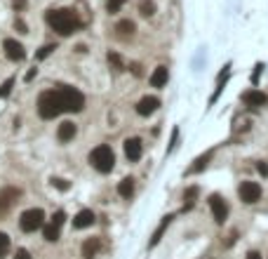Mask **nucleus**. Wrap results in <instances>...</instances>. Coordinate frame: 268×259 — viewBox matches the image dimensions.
Returning <instances> with one entry per match:
<instances>
[{
	"label": "nucleus",
	"mask_w": 268,
	"mask_h": 259,
	"mask_svg": "<svg viewBox=\"0 0 268 259\" xmlns=\"http://www.w3.org/2000/svg\"><path fill=\"white\" fill-rule=\"evenodd\" d=\"M47 24L55 29L59 36H71L83 26V21L78 19V14L71 12V10H47L45 14Z\"/></svg>",
	"instance_id": "1"
},
{
	"label": "nucleus",
	"mask_w": 268,
	"mask_h": 259,
	"mask_svg": "<svg viewBox=\"0 0 268 259\" xmlns=\"http://www.w3.org/2000/svg\"><path fill=\"white\" fill-rule=\"evenodd\" d=\"M57 94H59V101H61V109L68 113H80L85 109V94L75 90V87H68V85H59L55 87Z\"/></svg>",
	"instance_id": "2"
},
{
	"label": "nucleus",
	"mask_w": 268,
	"mask_h": 259,
	"mask_svg": "<svg viewBox=\"0 0 268 259\" xmlns=\"http://www.w3.org/2000/svg\"><path fill=\"white\" fill-rule=\"evenodd\" d=\"M90 163H92V167H94L97 172L106 174V172L113 170V165H116V153H113V148H111V146L99 144V146L90 153Z\"/></svg>",
	"instance_id": "3"
},
{
	"label": "nucleus",
	"mask_w": 268,
	"mask_h": 259,
	"mask_svg": "<svg viewBox=\"0 0 268 259\" xmlns=\"http://www.w3.org/2000/svg\"><path fill=\"white\" fill-rule=\"evenodd\" d=\"M38 113H40V118H45V120H52V118H57L59 113H64L57 90H47V92H43L38 97Z\"/></svg>",
	"instance_id": "4"
},
{
	"label": "nucleus",
	"mask_w": 268,
	"mask_h": 259,
	"mask_svg": "<svg viewBox=\"0 0 268 259\" xmlns=\"http://www.w3.org/2000/svg\"><path fill=\"white\" fill-rule=\"evenodd\" d=\"M19 226H21V231H26V234H33L38 228H43L45 226V212L40 210V208H31V210H26L24 215H21Z\"/></svg>",
	"instance_id": "5"
},
{
	"label": "nucleus",
	"mask_w": 268,
	"mask_h": 259,
	"mask_svg": "<svg viewBox=\"0 0 268 259\" xmlns=\"http://www.w3.org/2000/svg\"><path fill=\"white\" fill-rule=\"evenodd\" d=\"M209 210H212L214 222H217V224H224L226 219H228V203H226L219 193L209 196Z\"/></svg>",
	"instance_id": "6"
},
{
	"label": "nucleus",
	"mask_w": 268,
	"mask_h": 259,
	"mask_svg": "<svg viewBox=\"0 0 268 259\" xmlns=\"http://www.w3.org/2000/svg\"><path fill=\"white\" fill-rule=\"evenodd\" d=\"M238 193H240V200H243V203L252 205V203H256V200L261 198V186L256 184V182H243L240 189H238Z\"/></svg>",
	"instance_id": "7"
},
{
	"label": "nucleus",
	"mask_w": 268,
	"mask_h": 259,
	"mask_svg": "<svg viewBox=\"0 0 268 259\" xmlns=\"http://www.w3.org/2000/svg\"><path fill=\"white\" fill-rule=\"evenodd\" d=\"M3 49H5V55L10 62H24L26 59V49L24 45L14 40V38H5V43H3Z\"/></svg>",
	"instance_id": "8"
},
{
	"label": "nucleus",
	"mask_w": 268,
	"mask_h": 259,
	"mask_svg": "<svg viewBox=\"0 0 268 259\" xmlns=\"http://www.w3.org/2000/svg\"><path fill=\"white\" fill-rule=\"evenodd\" d=\"M19 196H21L19 189H3V191H0V215H5Z\"/></svg>",
	"instance_id": "9"
},
{
	"label": "nucleus",
	"mask_w": 268,
	"mask_h": 259,
	"mask_svg": "<svg viewBox=\"0 0 268 259\" xmlns=\"http://www.w3.org/2000/svg\"><path fill=\"white\" fill-rule=\"evenodd\" d=\"M158 106H160V99L158 97H144L139 104H137V113L146 118V116H151V113L158 111Z\"/></svg>",
	"instance_id": "10"
},
{
	"label": "nucleus",
	"mask_w": 268,
	"mask_h": 259,
	"mask_svg": "<svg viewBox=\"0 0 268 259\" xmlns=\"http://www.w3.org/2000/svg\"><path fill=\"white\" fill-rule=\"evenodd\" d=\"M243 101L247 106H263L268 101V94H263L261 90H256V87H252V90H247V92H243Z\"/></svg>",
	"instance_id": "11"
},
{
	"label": "nucleus",
	"mask_w": 268,
	"mask_h": 259,
	"mask_svg": "<svg viewBox=\"0 0 268 259\" xmlns=\"http://www.w3.org/2000/svg\"><path fill=\"white\" fill-rule=\"evenodd\" d=\"M141 153H144V148H141V139L132 137V139H127V142H125V156H127V161L137 163L141 158Z\"/></svg>",
	"instance_id": "12"
},
{
	"label": "nucleus",
	"mask_w": 268,
	"mask_h": 259,
	"mask_svg": "<svg viewBox=\"0 0 268 259\" xmlns=\"http://www.w3.org/2000/svg\"><path fill=\"white\" fill-rule=\"evenodd\" d=\"M75 132H78V127H75L71 120H64V123L59 125V130H57V139H59L61 144H66L75 137Z\"/></svg>",
	"instance_id": "13"
},
{
	"label": "nucleus",
	"mask_w": 268,
	"mask_h": 259,
	"mask_svg": "<svg viewBox=\"0 0 268 259\" xmlns=\"http://www.w3.org/2000/svg\"><path fill=\"white\" fill-rule=\"evenodd\" d=\"M94 212L92 210H80L78 215L73 217V228H87V226H92L94 224Z\"/></svg>",
	"instance_id": "14"
},
{
	"label": "nucleus",
	"mask_w": 268,
	"mask_h": 259,
	"mask_svg": "<svg viewBox=\"0 0 268 259\" xmlns=\"http://www.w3.org/2000/svg\"><path fill=\"white\" fill-rule=\"evenodd\" d=\"M99 247H101V241H99V238H87V241L83 243V257H85V259L97 257Z\"/></svg>",
	"instance_id": "15"
},
{
	"label": "nucleus",
	"mask_w": 268,
	"mask_h": 259,
	"mask_svg": "<svg viewBox=\"0 0 268 259\" xmlns=\"http://www.w3.org/2000/svg\"><path fill=\"white\" fill-rule=\"evenodd\" d=\"M172 219H174V215H167V217H163V222H160V226L155 228V234H153V238H151V243H148V245L151 247H155L160 243V238H163V234L165 231H167V226H170V222Z\"/></svg>",
	"instance_id": "16"
},
{
	"label": "nucleus",
	"mask_w": 268,
	"mask_h": 259,
	"mask_svg": "<svg viewBox=\"0 0 268 259\" xmlns=\"http://www.w3.org/2000/svg\"><path fill=\"white\" fill-rule=\"evenodd\" d=\"M167 78H170L167 68L158 66L155 71H153V75H151V85H153V87H165V85H167Z\"/></svg>",
	"instance_id": "17"
},
{
	"label": "nucleus",
	"mask_w": 268,
	"mask_h": 259,
	"mask_svg": "<svg viewBox=\"0 0 268 259\" xmlns=\"http://www.w3.org/2000/svg\"><path fill=\"white\" fill-rule=\"evenodd\" d=\"M209 158H212V151H207V153H202L200 158H195L193 161V165L189 167V174H195V172H202L205 167H207V163H209Z\"/></svg>",
	"instance_id": "18"
},
{
	"label": "nucleus",
	"mask_w": 268,
	"mask_h": 259,
	"mask_svg": "<svg viewBox=\"0 0 268 259\" xmlns=\"http://www.w3.org/2000/svg\"><path fill=\"white\" fill-rule=\"evenodd\" d=\"M43 236H45V241H47V243L59 241V236H61V226H57V224H52V222H49L47 226H43Z\"/></svg>",
	"instance_id": "19"
},
{
	"label": "nucleus",
	"mask_w": 268,
	"mask_h": 259,
	"mask_svg": "<svg viewBox=\"0 0 268 259\" xmlns=\"http://www.w3.org/2000/svg\"><path fill=\"white\" fill-rule=\"evenodd\" d=\"M118 193H120L122 198H132V193H134V179L132 177H125L120 182V184H118Z\"/></svg>",
	"instance_id": "20"
},
{
	"label": "nucleus",
	"mask_w": 268,
	"mask_h": 259,
	"mask_svg": "<svg viewBox=\"0 0 268 259\" xmlns=\"http://www.w3.org/2000/svg\"><path fill=\"white\" fill-rule=\"evenodd\" d=\"M195 198H198V186H189L186 193H183V212H189L191 208H193Z\"/></svg>",
	"instance_id": "21"
},
{
	"label": "nucleus",
	"mask_w": 268,
	"mask_h": 259,
	"mask_svg": "<svg viewBox=\"0 0 268 259\" xmlns=\"http://www.w3.org/2000/svg\"><path fill=\"white\" fill-rule=\"evenodd\" d=\"M134 21H129V19H122V21H118V26H116V31L120 33V36H132L134 33Z\"/></svg>",
	"instance_id": "22"
},
{
	"label": "nucleus",
	"mask_w": 268,
	"mask_h": 259,
	"mask_svg": "<svg viewBox=\"0 0 268 259\" xmlns=\"http://www.w3.org/2000/svg\"><path fill=\"white\" fill-rule=\"evenodd\" d=\"M139 10H141V14H144V17H151V14H155V3H151V0H141Z\"/></svg>",
	"instance_id": "23"
},
{
	"label": "nucleus",
	"mask_w": 268,
	"mask_h": 259,
	"mask_svg": "<svg viewBox=\"0 0 268 259\" xmlns=\"http://www.w3.org/2000/svg\"><path fill=\"white\" fill-rule=\"evenodd\" d=\"M7 252H10V236L0 231V259L5 257Z\"/></svg>",
	"instance_id": "24"
},
{
	"label": "nucleus",
	"mask_w": 268,
	"mask_h": 259,
	"mask_svg": "<svg viewBox=\"0 0 268 259\" xmlns=\"http://www.w3.org/2000/svg\"><path fill=\"white\" fill-rule=\"evenodd\" d=\"M55 49H57V45H45V47H40V49H38L36 59H38V62H43V59H47V57L52 55Z\"/></svg>",
	"instance_id": "25"
},
{
	"label": "nucleus",
	"mask_w": 268,
	"mask_h": 259,
	"mask_svg": "<svg viewBox=\"0 0 268 259\" xmlns=\"http://www.w3.org/2000/svg\"><path fill=\"white\" fill-rule=\"evenodd\" d=\"M49 182H52V186L59 189V191H68V189H71V184H68L66 179H61V177H52Z\"/></svg>",
	"instance_id": "26"
},
{
	"label": "nucleus",
	"mask_w": 268,
	"mask_h": 259,
	"mask_svg": "<svg viewBox=\"0 0 268 259\" xmlns=\"http://www.w3.org/2000/svg\"><path fill=\"white\" fill-rule=\"evenodd\" d=\"M12 87H14V78H7V81L0 85V99H5L7 94L12 92Z\"/></svg>",
	"instance_id": "27"
},
{
	"label": "nucleus",
	"mask_w": 268,
	"mask_h": 259,
	"mask_svg": "<svg viewBox=\"0 0 268 259\" xmlns=\"http://www.w3.org/2000/svg\"><path fill=\"white\" fill-rule=\"evenodd\" d=\"M125 5V0H106V10H109L111 14L120 12V7Z\"/></svg>",
	"instance_id": "28"
},
{
	"label": "nucleus",
	"mask_w": 268,
	"mask_h": 259,
	"mask_svg": "<svg viewBox=\"0 0 268 259\" xmlns=\"http://www.w3.org/2000/svg\"><path fill=\"white\" fill-rule=\"evenodd\" d=\"M109 62L113 64V66H116V71H122V68H125V64H122V59L116 55V52H109Z\"/></svg>",
	"instance_id": "29"
},
{
	"label": "nucleus",
	"mask_w": 268,
	"mask_h": 259,
	"mask_svg": "<svg viewBox=\"0 0 268 259\" xmlns=\"http://www.w3.org/2000/svg\"><path fill=\"white\" fill-rule=\"evenodd\" d=\"M14 259H31V252L24 250V247H19L17 252H14Z\"/></svg>",
	"instance_id": "30"
},
{
	"label": "nucleus",
	"mask_w": 268,
	"mask_h": 259,
	"mask_svg": "<svg viewBox=\"0 0 268 259\" xmlns=\"http://www.w3.org/2000/svg\"><path fill=\"white\" fill-rule=\"evenodd\" d=\"M177 139H179V130L174 127V130H172V142H170V148H167V151H174V146H177Z\"/></svg>",
	"instance_id": "31"
},
{
	"label": "nucleus",
	"mask_w": 268,
	"mask_h": 259,
	"mask_svg": "<svg viewBox=\"0 0 268 259\" xmlns=\"http://www.w3.org/2000/svg\"><path fill=\"white\" fill-rule=\"evenodd\" d=\"M14 29H17L19 33H29V29H26V24L21 21V19H17V21H14Z\"/></svg>",
	"instance_id": "32"
},
{
	"label": "nucleus",
	"mask_w": 268,
	"mask_h": 259,
	"mask_svg": "<svg viewBox=\"0 0 268 259\" xmlns=\"http://www.w3.org/2000/svg\"><path fill=\"white\" fill-rule=\"evenodd\" d=\"M12 5L17 12H21V10H26V0H12Z\"/></svg>",
	"instance_id": "33"
},
{
	"label": "nucleus",
	"mask_w": 268,
	"mask_h": 259,
	"mask_svg": "<svg viewBox=\"0 0 268 259\" xmlns=\"http://www.w3.org/2000/svg\"><path fill=\"white\" fill-rule=\"evenodd\" d=\"M256 170H259L263 177H268V165H266V163H256Z\"/></svg>",
	"instance_id": "34"
},
{
	"label": "nucleus",
	"mask_w": 268,
	"mask_h": 259,
	"mask_svg": "<svg viewBox=\"0 0 268 259\" xmlns=\"http://www.w3.org/2000/svg\"><path fill=\"white\" fill-rule=\"evenodd\" d=\"M36 73H38V68H31L29 73H26V81H33V78H36Z\"/></svg>",
	"instance_id": "35"
},
{
	"label": "nucleus",
	"mask_w": 268,
	"mask_h": 259,
	"mask_svg": "<svg viewBox=\"0 0 268 259\" xmlns=\"http://www.w3.org/2000/svg\"><path fill=\"white\" fill-rule=\"evenodd\" d=\"M132 73L134 75H141V66H139V64H132Z\"/></svg>",
	"instance_id": "36"
},
{
	"label": "nucleus",
	"mask_w": 268,
	"mask_h": 259,
	"mask_svg": "<svg viewBox=\"0 0 268 259\" xmlns=\"http://www.w3.org/2000/svg\"><path fill=\"white\" fill-rule=\"evenodd\" d=\"M247 259H261V254H259V252H250V254H247Z\"/></svg>",
	"instance_id": "37"
}]
</instances>
